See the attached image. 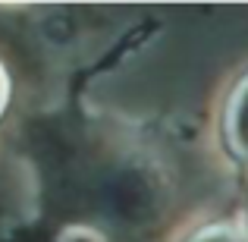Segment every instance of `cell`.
<instances>
[{"label":"cell","instance_id":"obj_1","mask_svg":"<svg viewBox=\"0 0 248 242\" xmlns=\"http://www.w3.org/2000/svg\"><path fill=\"white\" fill-rule=\"evenodd\" d=\"M226 142H230V151L248 163V76L239 82L226 107Z\"/></svg>","mask_w":248,"mask_h":242},{"label":"cell","instance_id":"obj_2","mask_svg":"<svg viewBox=\"0 0 248 242\" xmlns=\"http://www.w3.org/2000/svg\"><path fill=\"white\" fill-rule=\"evenodd\" d=\"M192 242H248V233L236 230V226H211V230L198 233Z\"/></svg>","mask_w":248,"mask_h":242},{"label":"cell","instance_id":"obj_3","mask_svg":"<svg viewBox=\"0 0 248 242\" xmlns=\"http://www.w3.org/2000/svg\"><path fill=\"white\" fill-rule=\"evenodd\" d=\"M3 97H6V76H3V69H0V107H3Z\"/></svg>","mask_w":248,"mask_h":242}]
</instances>
